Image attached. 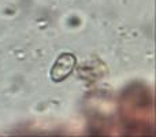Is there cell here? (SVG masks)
Instances as JSON below:
<instances>
[{"label":"cell","instance_id":"cell-1","mask_svg":"<svg viewBox=\"0 0 156 137\" xmlns=\"http://www.w3.org/2000/svg\"><path fill=\"white\" fill-rule=\"evenodd\" d=\"M77 65V58L71 52H62L52 65L49 77L54 82H62L74 71Z\"/></svg>","mask_w":156,"mask_h":137}]
</instances>
